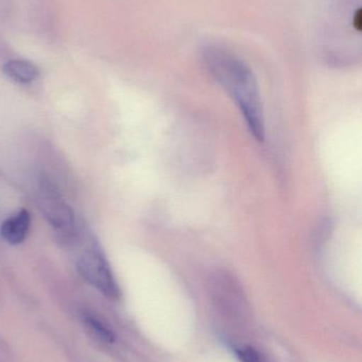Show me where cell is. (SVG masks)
<instances>
[{
  "mask_svg": "<svg viewBox=\"0 0 362 362\" xmlns=\"http://www.w3.org/2000/svg\"><path fill=\"white\" fill-rule=\"evenodd\" d=\"M204 62L213 78L227 91L239 108L251 135L257 141L265 140L263 104L256 78L244 62L220 47L208 46Z\"/></svg>",
  "mask_w": 362,
  "mask_h": 362,
  "instance_id": "cell-1",
  "label": "cell"
},
{
  "mask_svg": "<svg viewBox=\"0 0 362 362\" xmlns=\"http://www.w3.org/2000/svg\"><path fill=\"white\" fill-rule=\"evenodd\" d=\"M81 276L108 299L120 297V288L99 245L91 243L77 259Z\"/></svg>",
  "mask_w": 362,
  "mask_h": 362,
  "instance_id": "cell-2",
  "label": "cell"
},
{
  "mask_svg": "<svg viewBox=\"0 0 362 362\" xmlns=\"http://www.w3.org/2000/svg\"><path fill=\"white\" fill-rule=\"evenodd\" d=\"M40 208L47 221L59 233L72 235L74 230V216L72 208L62 199L55 185L47 180L40 181Z\"/></svg>",
  "mask_w": 362,
  "mask_h": 362,
  "instance_id": "cell-3",
  "label": "cell"
},
{
  "mask_svg": "<svg viewBox=\"0 0 362 362\" xmlns=\"http://www.w3.org/2000/svg\"><path fill=\"white\" fill-rule=\"evenodd\" d=\"M31 217L27 210H21L6 218L0 228V233L6 242L11 245H18L25 240L29 231Z\"/></svg>",
  "mask_w": 362,
  "mask_h": 362,
  "instance_id": "cell-4",
  "label": "cell"
},
{
  "mask_svg": "<svg viewBox=\"0 0 362 362\" xmlns=\"http://www.w3.org/2000/svg\"><path fill=\"white\" fill-rule=\"evenodd\" d=\"M4 74L15 82L28 84L40 76V69L31 62L13 59L4 64Z\"/></svg>",
  "mask_w": 362,
  "mask_h": 362,
  "instance_id": "cell-5",
  "label": "cell"
},
{
  "mask_svg": "<svg viewBox=\"0 0 362 362\" xmlns=\"http://www.w3.org/2000/svg\"><path fill=\"white\" fill-rule=\"evenodd\" d=\"M81 319H82L83 325L91 332L94 337L104 344H113L115 341L114 332L106 323L102 322L99 318L89 313L84 312L81 316Z\"/></svg>",
  "mask_w": 362,
  "mask_h": 362,
  "instance_id": "cell-6",
  "label": "cell"
},
{
  "mask_svg": "<svg viewBox=\"0 0 362 362\" xmlns=\"http://www.w3.org/2000/svg\"><path fill=\"white\" fill-rule=\"evenodd\" d=\"M234 351L240 362H265L261 354L251 346H240Z\"/></svg>",
  "mask_w": 362,
  "mask_h": 362,
  "instance_id": "cell-7",
  "label": "cell"
}]
</instances>
